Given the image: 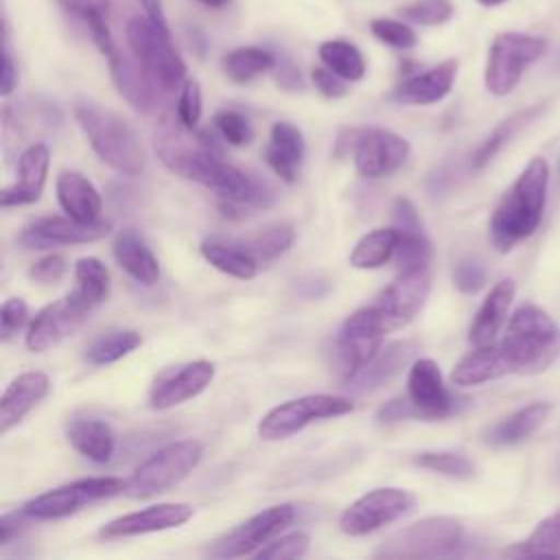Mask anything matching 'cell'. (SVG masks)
<instances>
[{"label":"cell","mask_w":560,"mask_h":560,"mask_svg":"<svg viewBox=\"0 0 560 560\" xmlns=\"http://www.w3.org/2000/svg\"><path fill=\"white\" fill-rule=\"evenodd\" d=\"M153 147L162 164L190 182H197L219 197V208L230 219H243L273 201V188L221 160L219 147L206 131L192 136L182 122L162 120Z\"/></svg>","instance_id":"obj_1"},{"label":"cell","mask_w":560,"mask_h":560,"mask_svg":"<svg viewBox=\"0 0 560 560\" xmlns=\"http://www.w3.org/2000/svg\"><path fill=\"white\" fill-rule=\"evenodd\" d=\"M547 184V162L542 158L529 160L490 217V238L497 249L508 252L536 232L545 210Z\"/></svg>","instance_id":"obj_2"},{"label":"cell","mask_w":560,"mask_h":560,"mask_svg":"<svg viewBox=\"0 0 560 560\" xmlns=\"http://www.w3.org/2000/svg\"><path fill=\"white\" fill-rule=\"evenodd\" d=\"M497 346L510 374H538L560 357V328L540 306L523 304Z\"/></svg>","instance_id":"obj_3"},{"label":"cell","mask_w":560,"mask_h":560,"mask_svg":"<svg viewBox=\"0 0 560 560\" xmlns=\"http://www.w3.org/2000/svg\"><path fill=\"white\" fill-rule=\"evenodd\" d=\"M74 118L94 153L116 173L133 177L144 171L147 158L133 127L112 109L90 98L74 103Z\"/></svg>","instance_id":"obj_4"},{"label":"cell","mask_w":560,"mask_h":560,"mask_svg":"<svg viewBox=\"0 0 560 560\" xmlns=\"http://www.w3.org/2000/svg\"><path fill=\"white\" fill-rule=\"evenodd\" d=\"M464 540L462 521L455 516H427L394 534H389L378 549L376 558L387 560H418L442 558L455 553Z\"/></svg>","instance_id":"obj_5"},{"label":"cell","mask_w":560,"mask_h":560,"mask_svg":"<svg viewBox=\"0 0 560 560\" xmlns=\"http://www.w3.org/2000/svg\"><path fill=\"white\" fill-rule=\"evenodd\" d=\"M203 444L199 440H177L151 457H147L127 479V494L133 499H149L162 494L186 479L201 462Z\"/></svg>","instance_id":"obj_6"},{"label":"cell","mask_w":560,"mask_h":560,"mask_svg":"<svg viewBox=\"0 0 560 560\" xmlns=\"http://www.w3.org/2000/svg\"><path fill=\"white\" fill-rule=\"evenodd\" d=\"M125 35L133 59L142 63V68L155 79L162 90H175L184 81L186 63L171 44V35L166 28L158 26L147 15H133L125 26Z\"/></svg>","instance_id":"obj_7"},{"label":"cell","mask_w":560,"mask_h":560,"mask_svg":"<svg viewBox=\"0 0 560 560\" xmlns=\"http://www.w3.org/2000/svg\"><path fill=\"white\" fill-rule=\"evenodd\" d=\"M547 39L525 33H499L490 46L486 63V88L494 96L510 94L527 66L542 57Z\"/></svg>","instance_id":"obj_8"},{"label":"cell","mask_w":560,"mask_h":560,"mask_svg":"<svg viewBox=\"0 0 560 560\" xmlns=\"http://www.w3.org/2000/svg\"><path fill=\"white\" fill-rule=\"evenodd\" d=\"M352 407L354 405L348 398L332 394H308L291 398L262 416V420L258 422V435L267 442L284 440L300 433L304 427L317 420L343 416L352 411Z\"/></svg>","instance_id":"obj_9"},{"label":"cell","mask_w":560,"mask_h":560,"mask_svg":"<svg viewBox=\"0 0 560 560\" xmlns=\"http://www.w3.org/2000/svg\"><path fill=\"white\" fill-rule=\"evenodd\" d=\"M385 332L387 328L376 304L357 308L343 319L335 341V363L346 381L378 354Z\"/></svg>","instance_id":"obj_10"},{"label":"cell","mask_w":560,"mask_h":560,"mask_svg":"<svg viewBox=\"0 0 560 560\" xmlns=\"http://www.w3.org/2000/svg\"><path fill=\"white\" fill-rule=\"evenodd\" d=\"M127 490V481L118 477H85L72 483L46 490L28 499L22 508L35 521H55L79 512L85 503L116 497Z\"/></svg>","instance_id":"obj_11"},{"label":"cell","mask_w":560,"mask_h":560,"mask_svg":"<svg viewBox=\"0 0 560 560\" xmlns=\"http://www.w3.org/2000/svg\"><path fill=\"white\" fill-rule=\"evenodd\" d=\"M295 518V508L291 503H278L271 505L241 525L232 527L217 540H212L206 549L210 558H241V556H254L271 536L282 532L291 521Z\"/></svg>","instance_id":"obj_12"},{"label":"cell","mask_w":560,"mask_h":560,"mask_svg":"<svg viewBox=\"0 0 560 560\" xmlns=\"http://www.w3.org/2000/svg\"><path fill=\"white\" fill-rule=\"evenodd\" d=\"M413 508V494L402 488H374L352 501L339 516V529L346 536H368L407 514Z\"/></svg>","instance_id":"obj_13"},{"label":"cell","mask_w":560,"mask_h":560,"mask_svg":"<svg viewBox=\"0 0 560 560\" xmlns=\"http://www.w3.org/2000/svg\"><path fill=\"white\" fill-rule=\"evenodd\" d=\"M429 291H431L429 267L402 269L376 302V308L383 315L387 332L405 328L422 311L429 298Z\"/></svg>","instance_id":"obj_14"},{"label":"cell","mask_w":560,"mask_h":560,"mask_svg":"<svg viewBox=\"0 0 560 560\" xmlns=\"http://www.w3.org/2000/svg\"><path fill=\"white\" fill-rule=\"evenodd\" d=\"M409 158V142L381 127H368L361 129L352 160L359 175L378 179L394 175Z\"/></svg>","instance_id":"obj_15"},{"label":"cell","mask_w":560,"mask_h":560,"mask_svg":"<svg viewBox=\"0 0 560 560\" xmlns=\"http://www.w3.org/2000/svg\"><path fill=\"white\" fill-rule=\"evenodd\" d=\"M214 378V363L188 361L175 368L162 370L149 392V405L153 409H173L195 396H199Z\"/></svg>","instance_id":"obj_16"},{"label":"cell","mask_w":560,"mask_h":560,"mask_svg":"<svg viewBox=\"0 0 560 560\" xmlns=\"http://www.w3.org/2000/svg\"><path fill=\"white\" fill-rule=\"evenodd\" d=\"M90 317L81 304L72 300V295H63L57 302L46 304L28 324L26 330V348L31 352H46L48 348L63 341L68 335L81 328V324Z\"/></svg>","instance_id":"obj_17"},{"label":"cell","mask_w":560,"mask_h":560,"mask_svg":"<svg viewBox=\"0 0 560 560\" xmlns=\"http://www.w3.org/2000/svg\"><path fill=\"white\" fill-rule=\"evenodd\" d=\"M109 228V221L81 223L72 217H42L22 230L20 245L26 249H48L55 245L92 243L107 236Z\"/></svg>","instance_id":"obj_18"},{"label":"cell","mask_w":560,"mask_h":560,"mask_svg":"<svg viewBox=\"0 0 560 560\" xmlns=\"http://www.w3.org/2000/svg\"><path fill=\"white\" fill-rule=\"evenodd\" d=\"M407 398L418 409L420 420L446 418L457 407L433 359H416L411 363L407 374Z\"/></svg>","instance_id":"obj_19"},{"label":"cell","mask_w":560,"mask_h":560,"mask_svg":"<svg viewBox=\"0 0 560 560\" xmlns=\"http://www.w3.org/2000/svg\"><path fill=\"white\" fill-rule=\"evenodd\" d=\"M190 518H192V505H188V503H158V505H149L144 510H136V512H129V514L107 521L98 529V536L105 540L131 538V536H140V534H153V532L182 527Z\"/></svg>","instance_id":"obj_20"},{"label":"cell","mask_w":560,"mask_h":560,"mask_svg":"<svg viewBox=\"0 0 560 560\" xmlns=\"http://www.w3.org/2000/svg\"><path fill=\"white\" fill-rule=\"evenodd\" d=\"M50 164V151L44 142L28 144L18 160V179L0 195L2 208L33 203L42 197Z\"/></svg>","instance_id":"obj_21"},{"label":"cell","mask_w":560,"mask_h":560,"mask_svg":"<svg viewBox=\"0 0 560 560\" xmlns=\"http://www.w3.org/2000/svg\"><path fill=\"white\" fill-rule=\"evenodd\" d=\"M457 59H444L438 66L402 79L389 94L400 105H431L442 101L457 77Z\"/></svg>","instance_id":"obj_22"},{"label":"cell","mask_w":560,"mask_h":560,"mask_svg":"<svg viewBox=\"0 0 560 560\" xmlns=\"http://www.w3.org/2000/svg\"><path fill=\"white\" fill-rule=\"evenodd\" d=\"M109 59V74L118 90V94L142 114H149L158 103V83L155 79L142 68V63L136 59H127L122 52H114Z\"/></svg>","instance_id":"obj_23"},{"label":"cell","mask_w":560,"mask_h":560,"mask_svg":"<svg viewBox=\"0 0 560 560\" xmlns=\"http://www.w3.org/2000/svg\"><path fill=\"white\" fill-rule=\"evenodd\" d=\"M50 392V378L44 372L18 374L4 389L0 400V433H9L35 405Z\"/></svg>","instance_id":"obj_24"},{"label":"cell","mask_w":560,"mask_h":560,"mask_svg":"<svg viewBox=\"0 0 560 560\" xmlns=\"http://www.w3.org/2000/svg\"><path fill=\"white\" fill-rule=\"evenodd\" d=\"M304 149L306 147L302 131L287 120H278L271 125L269 140L265 147V160L280 179L293 184L304 160Z\"/></svg>","instance_id":"obj_25"},{"label":"cell","mask_w":560,"mask_h":560,"mask_svg":"<svg viewBox=\"0 0 560 560\" xmlns=\"http://www.w3.org/2000/svg\"><path fill=\"white\" fill-rule=\"evenodd\" d=\"M413 352H416V343L409 339L394 341L381 348L378 354L363 370H359L352 378H348V389L354 394L378 389L381 385L389 383L398 372H402V368L411 361Z\"/></svg>","instance_id":"obj_26"},{"label":"cell","mask_w":560,"mask_h":560,"mask_svg":"<svg viewBox=\"0 0 560 560\" xmlns=\"http://www.w3.org/2000/svg\"><path fill=\"white\" fill-rule=\"evenodd\" d=\"M57 201L68 217L81 223L101 221L103 199L94 184L77 171H61L57 177Z\"/></svg>","instance_id":"obj_27"},{"label":"cell","mask_w":560,"mask_h":560,"mask_svg":"<svg viewBox=\"0 0 560 560\" xmlns=\"http://www.w3.org/2000/svg\"><path fill=\"white\" fill-rule=\"evenodd\" d=\"M68 442L77 453L96 464H107L116 448L112 427L101 418H74L66 429Z\"/></svg>","instance_id":"obj_28"},{"label":"cell","mask_w":560,"mask_h":560,"mask_svg":"<svg viewBox=\"0 0 560 560\" xmlns=\"http://www.w3.org/2000/svg\"><path fill=\"white\" fill-rule=\"evenodd\" d=\"M512 300H514V282L512 280H501L490 289V293L483 298V302L470 324L468 339L475 346H486V343L494 341V337L510 311Z\"/></svg>","instance_id":"obj_29"},{"label":"cell","mask_w":560,"mask_h":560,"mask_svg":"<svg viewBox=\"0 0 560 560\" xmlns=\"http://www.w3.org/2000/svg\"><path fill=\"white\" fill-rule=\"evenodd\" d=\"M549 411H551L549 402H529L518 411L505 416L497 424H492L486 431L483 440L490 446H514L527 440L532 433H536L545 424Z\"/></svg>","instance_id":"obj_30"},{"label":"cell","mask_w":560,"mask_h":560,"mask_svg":"<svg viewBox=\"0 0 560 560\" xmlns=\"http://www.w3.org/2000/svg\"><path fill=\"white\" fill-rule=\"evenodd\" d=\"M505 374H510L508 365L503 361L499 346L492 341L486 346H477L472 352L462 357L451 370V383L459 387H472L501 378Z\"/></svg>","instance_id":"obj_31"},{"label":"cell","mask_w":560,"mask_h":560,"mask_svg":"<svg viewBox=\"0 0 560 560\" xmlns=\"http://www.w3.org/2000/svg\"><path fill=\"white\" fill-rule=\"evenodd\" d=\"M112 254L118 267L131 276L140 284H155L160 280V262L149 245L131 232H122L116 236L112 245Z\"/></svg>","instance_id":"obj_32"},{"label":"cell","mask_w":560,"mask_h":560,"mask_svg":"<svg viewBox=\"0 0 560 560\" xmlns=\"http://www.w3.org/2000/svg\"><path fill=\"white\" fill-rule=\"evenodd\" d=\"M77 304H81L85 311H94L101 306L109 295V271L107 267L94 258L85 256L77 260L74 265V289L70 291Z\"/></svg>","instance_id":"obj_33"},{"label":"cell","mask_w":560,"mask_h":560,"mask_svg":"<svg viewBox=\"0 0 560 560\" xmlns=\"http://www.w3.org/2000/svg\"><path fill=\"white\" fill-rule=\"evenodd\" d=\"M398 238H400V230L396 225L378 228L363 234L350 252V265L357 269L383 267L394 258Z\"/></svg>","instance_id":"obj_34"},{"label":"cell","mask_w":560,"mask_h":560,"mask_svg":"<svg viewBox=\"0 0 560 560\" xmlns=\"http://www.w3.org/2000/svg\"><path fill=\"white\" fill-rule=\"evenodd\" d=\"M201 256L219 271L238 278L252 280L258 273V260L252 258L243 247L236 243H225L219 238H208L201 243Z\"/></svg>","instance_id":"obj_35"},{"label":"cell","mask_w":560,"mask_h":560,"mask_svg":"<svg viewBox=\"0 0 560 560\" xmlns=\"http://www.w3.org/2000/svg\"><path fill=\"white\" fill-rule=\"evenodd\" d=\"M68 13L79 15L96 44V48L109 57L116 52L114 37L109 31V0H57Z\"/></svg>","instance_id":"obj_36"},{"label":"cell","mask_w":560,"mask_h":560,"mask_svg":"<svg viewBox=\"0 0 560 560\" xmlns=\"http://www.w3.org/2000/svg\"><path fill=\"white\" fill-rule=\"evenodd\" d=\"M221 68L225 77L234 83H249L262 72H269L276 68V57L258 46H241L223 55Z\"/></svg>","instance_id":"obj_37"},{"label":"cell","mask_w":560,"mask_h":560,"mask_svg":"<svg viewBox=\"0 0 560 560\" xmlns=\"http://www.w3.org/2000/svg\"><path fill=\"white\" fill-rule=\"evenodd\" d=\"M293 243V228L287 223H273L258 232L245 234L236 241L238 247H243L252 258L260 262H271L278 256H282Z\"/></svg>","instance_id":"obj_38"},{"label":"cell","mask_w":560,"mask_h":560,"mask_svg":"<svg viewBox=\"0 0 560 560\" xmlns=\"http://www.w3.org/2000/svg\"><path fill=\"white\" fill-rule=\"evenodd\" d=\"M319 59L326 68L346 81H361L365 74V59L361 50L346 39H328L319 46Z\"/></svg>","instance_id":"obj_39"},{"label":"cell","mask_w":560,"mask_h":560,"mask_svg":"<svg viewBox=\"0 0 560 560\" xmlns=\"http://www.w3.org/2000/svg\"><path fill=\"white\" fill-rule=\"evenodd\" d=\"M505 556H560V510L542 518L525 540L505 549Z\"/></svg>","instance_id":"obj_40"},{"label":"cell","mask_w":560,"mask_h":560,"mask_svg":"<svg viewBox=\"0 0 560 560\" xmlns=\"http://www.w3.org/2000/svg\"><path fill=\"white\" fill-rule=\"evenodd\" d=\"M142 343L140 332L136 330H114L109 335L98 337L85 352V361L90 365H107L114 363L129 352H133Z\"/></svg>","instance_id":"obj_41"},{"label":"cell","mask_w":560,"mask_h":560,"mask_svg":"<svg viewBox=\"0 0 560 560\" xmlns=\"http://www.w3.org/2000/svg\"><path fill=\"white\" fill-rule=\"evenodd\" d=\"M413 464L424 468V470L451 477V479H470L475 475L472 462L466 455L451 453V451H424V453H418L413 457Z\"/></svg>","instance_id":"obj_42"},{"label":"cell","mask_w":560,"mask_h":560,"mask_svg":"<svg viewBox=\"0 0 560 560\" xmlns=\"http://www.w3.org/2000/svg\"><path fill=\"white\" fill-rule=\"evenodd\" d=\"M534 114H536V109H525V112H518L516 116L503 120V122L481 142V147L475 151V155H472V166H475V168H483V166L503 149V144L514 136V131H518V127H523Z\"/></svg>","instance_id":"obj_43"},{"label":"cell","mask_w":560,"mask_h":560,"mask_svg":"<svg viewBox=\"0 0 560 560\" xmlns=\"http://www.w3.org/2000/svg\"><path fill=\"white\" fill-rule=\"evenodd\" d=\"M398 269L429 267L431 262V243L422 230H400L398 247L394 254Z\"/></svg>","instance_id":"obj_44"},{"label":"cell","mask_w":560,"mask_h":560,"mask_svg":"<svg viewBox=\"0 0 560 560\" xmlns=\"http://www.w3.org/2000/svg\"><path fill=\"white\" fill-rule=\"evenodd\" d=\"M405 18L424 26H438L451 20L453 2L451 0H413L400 9Z\"/></svg>","instance_id":"obj_45"},{"label":"cell","mask_w":560,"mask_h":560,"mask_svg":"<svg viewBox=\"0 0 560 560\" xmlns=\"http://www.w3.org/2000/svg\"><path fill=\"white\" fill-rule=\"evenodd\" d=\"M308 536L304 532H293L276 538L273 542L262 545L254 556L260 560H293L302 558L308 551Z\"/></svg>","instance_id":"obj_46"},{"label":"cell","mask_w":560,"mask_h":560,"mask_svg":"<svg viewBox=\"0 0 560 560\" xmlns=\"http://www.w3.org/2000/svg\"><path fill=\"white\" fill-rule=\"evenodd\" d=\"M370 31L376 39H381L383 44H387L392 48L407 50V48L416 46V33L405 22L389 20V18H376L370 22Z\"/></svg>","instance_id":"obj_47"},{"label":"cell","mask_w":560,"mask_h":560,"mask_svg":"<svg viewBox=\"0 0 560 560\" xmlns=\"http://www.w3.org/2000/svg\"><path fill=\"white\" fill-rule=\"evenodd\" d=\"M214 127L219 129L221 138L234 147H243L247 142H252V125L249 120L236 112V109H221L214 114Z\"/></svg>","instance_id":"obj_48"},{"label":"cell","mask_w":560,"mask_h":560,"mask_svg":"<svg viewBox=\"0 0 560 560\" xmlns=\"http://www.w3.org/2000/svg\"><path fill=\"white\" fill-rule=\"evenodd\" d=\"M201 118V88L197 81H186L177 96V120L186 129H195Z\"/></svg>","instance_id":"obj_49"},{"label":"cell","mask_w":560,"mask_h":560,"mask_svg":"<svg viewBox=\"0 0 560 560\" xmlns=\"http://www.w3.org/2000/svg\"><path fill=\"white\" fill-rule=\"evenodd\" d=\"M26 319H28V306L22 298L4 300V304L0 308V337H2V341L13 337L26 324Z\"/></svg>","instance_id":"obj_50"},{"label":"cell","mask_w":560,"mask_h":560,"mask_svg":"<svg viewBox=\"0 0 560 560\" xmlns=\"http://www.w3.org/2000/svg\"><path fill=\"white\" fill-rule=\"evenodd\" d=\"M453 282L462 293H477L486 284V271L477 260H459L453 271Z\"/></svg>","instance_id":"obj_51"},{"label":"cell","mask_w":560,"mask_h":560,"mask_svg":"<svg viewBox=\"0 0 560 560\" xmlns=\"http://www.w3.org/2000/svg\"><path fill=\"white\" fill-rule=\"evenodd\" d=\"M66 271V262L61 256L57 254H48L44 258H39L31 269H28V276L33 282H39V284H55Z\"/></svg>","instance_id":"obj_52"},{"label":"cell","mask_w":560,"mask_h":560,"mask_svg":"<svg viewBox=\"0 0 560 560\" xmlns=\"http://www.w3.org/2000/svg\"><path fill=\"white\" fill-rule=\"evenodd\" d=\"M311 81L317 88V92L324 94L326 98H341L348 92L346 79L335 74L330 68H313L311 70Z\"/></svg>","instance_id":"obj_53"},{"label":"cell","mask_w":560,"mask_h":560,"mask_svg":"<svg viewBox=\"0 0 560 560\" xmlns=\"http://www.w3.org/2000/svg\"><path fill=\"white\" fill-rule=\"evenodd\" d=\"M411 418L420 420V413H418V409L413 407V402L409 398H392L376 413V420L385 422V424L398 422V420H411Z\"/></svg>","instance_id":"obj_54"},{"label":"cell","mask_w":560,"mask_h":560,"mask_svg":"<svg viewBox=\"0 0 560 560\" xmlns=\"http://www.w3.org/2000/svg\"><path fill=\"white\" fill-rule=\"evenodd\" d=\"M31 521H35V518H31V516L24 512V508L13 510V512H4L2 518H0V545L4 547V545H9L13 538H18V536L31 525Z\"/></svg>","instance_id":"obj_55"},{"label":"cell","mask_w":560,"mask_h":560,"mask_svg":"<svg viewBox=\"0 0 560 560\" xmlns=\"http://www.w3.org/2000/svg\"><path fill=\"white\" fill-rule=\"evenodd\" d=\"M392 217H394V225L398 230H422V221L418 217V210L407 197H398L394 201Z\"/></svg>","instance_id":"obj_56"},{"label":"cell","mask_w":560,"mask_h":560,"mask_svg":"<svg viewBox=\"0 0 560 560\" xmlns=\"http://www.w3.org/2000/svg\"><path fill=\"white\" fill-rule=\"evenodd\" d=\"M276 83L287 92H298L304 88L300 70L291 61H276Z\"/></svg>","instance_id":"obj_57"},{"label":"cell","mask_w":560,"mask_h":560,"mask_svg":"<svg viewBox=\"0 0 560 560\" xmlns=\"http://www.w3.org/2000/svg\"><path fill=\"white\" fill-rule=\"evenodd\" d=\"M15 66H13V59H11V52H9V42H7V31H4V44H2V68H0V94L2 96H9L15 88Z\"/></svg>","instance_id":"obj_58"},{"label":"cell","mask_w":560,"mask_h":560,"mask_svg":"<svg viewBox=\"0 0 560 560\" xmlns=\"http://www.w3.org/2000/svg\"><path fill=\"white\" fill-rule=\"evenodd\" d=\"M144 9V15L149 20H153L158 26L166 28L168 31V24H166V18H164V11H162V2L160 0H138Z\"/></svg>","instance_id":"obj_59"},{"label":"cell","mask_w":560,"mask_h":560,"mask_svg":"<svg viewBox=\"0 0 560 560\" xmlns=\"http://www.w3.org/2000/svg\"><path fill=\"white\" fill-rule=\"evenodd\" d=\"M201 4H206V7H212V9H219V7H225L230 0H199Z\"/></svg>","instance_id":"obj_60"},{"label":"cell","mask_w":560,"mask_h":560,"mask_svg":"<svg viewBox=\"0 0 560 560\" xmlns=\"http://www.w3.org/2000/svg\"><path fill=\"white\" fill-rule=\"evenodd\" d=\"M477 2H481V4H486V7H497V4H501V2H505V0H477Z\"/></svg>","instance_id":"obj_61"}]
</instances>
